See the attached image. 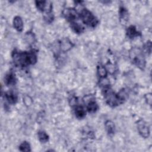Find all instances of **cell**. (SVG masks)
I'll list each match as a JSON object with an SVG mask.
<instances>
[{
    "instance_id": "1",
    "label": "cell",
    "mask_w": 152,
    "mask_h": 152,
    "mask_svg": "<svg viewBox=\"0 0 152 152\" xmlns=\"http://www.w3.org/2000/svg\"><path fill=\"white\" fill-rule=\"evenodd\" d=\"M14 61L20 66H26L33 64L36 62V55L34 52H15L13 55Z\"/></svg>"
},
{
    "instance_id": "2",
    "label": "cell",
    "mask_w": 152,
    "mask_h": 152,
    "mask_svg": "<svg viewBox=\"0 0 152 152\" xmlns=\"http://www.w3.org/2000/svg\"><path fill=\"white\" fill-rule=\"evenodd\" d=\"M81 17L83 21L90 26L94 27L97 23V21L93 16V15L86 9H84L81 11Z\"/></svg>"
},
{
    "instance_id": "3",
    "label": "cell",
    "mask_w": 152,
    "mask_h": 152,
    "mask_svg": "<svg viewBox=\"0 0 152 152\" xmlns=\"http://www.w3.org/2000/svg\"><path fill=\"white\" fill-rule=\"evenodd\" d=\"M105 97L106 102L112 106L117 105L119 103V102H120L117 95L114 94L110 90H106L105 92Z\"/></svg>"
},
{
    "instance_id": "4",
    "label": "cell",
    "mask_w": 152,
    "mask_h": 152,
    "mask_svg": "<svg viewBox=\"0 0 152 152\" xmlns=\"http://www.w3.org/2000/svg\"><path fill=\"white\" fill-rule=\"evenodd\" d=\"M137 127H138V130L140 134L141 135V136L144 138H147L149 135L150 131H149V128L147 125L146 123L145 122H144L143 121H140L138 123Z\"/></svg>"
},
{
    "instance_id": "5",
    "label": "cell",
    "mask_w": 152,
    "mask_h": 152,
    "mask_svg": "<svg viewBox=\"0 0 152 152\" xmlns=\"http://www.w3.org/2000/svg\"><path fill=\"white\" fill-rule=\"evenodd\" d=\"M64 15L67 19L73 22L77 18V14L74 9H66L64 11Z\"/></svg>"
},
{
    "instance_id": "6",
    "label": "cell",
    "mask_w": 152,
    "mask_h": 152,
    "mask_svg": "<svg viewBox=\"0 0 152 152\" xmlns=\"http://www.w3.org/2000/svg\"><path fill=\"white\" fill-rule=\"evenodd\" d=\"M14 27L16 29L17 31L21 32L23 28V23L20 17L17 16L13 20Z\"/></svg>"
},
{
    "instance_id": "7",
    "label": "cell",
    "mask_w": 152,
    "mask_h": 152,
    "mask_svg": "<svg viewBox=\"0 0 152 152\" xmlns=\"http://www.w3.org/2000/svg\"><path fill=\"white\" fill-rule=\"evenodd\" d=\"M119 13L121 23L124 25H125L128 19V14L127 11L124 8H121Z\"/></svg>"
},
{
    "instance_id": "8",
    "label": "cell",
    "mask_w": 152,
    "mask_h": 152,
    "mask_svg": "<svg viewBox=\"0 0 152 152\" xmlns=\"http://www.w3.org/2000/svg\"><path fill=\"white\" fill-rule=\"evenodd\" d=\"M7 100L8 102L11 104H14L16 103L17 101V95L14 93L13 92H8L5 95Z\"/></svg>"
},
{
    "instance_id": "9",
    "label": "cell",
    "mask_w": 152,
    "mask_h": 152,
    "mask_svg": "<svg viewBox=\"0 0 152 152\" xmlns=\"http://www.w3.org/2000/svg\"><path fill=\"white\" fill-rule=\"evenodd\" d=\"M75 113L78 118H83L86 115V111L82 106H77L75 109Z\"/></svg>"
},
{
    "instance_id": "10",
    "label": "cell",
    "mask_w": 152,
    "mask_h": 152,
    "mask_svg": "<svg viewBox=\"0 0 152 152\" xmlns=\"http://www.w3.org/2000/svg\"><path fill=\"white\" fill-rule=\"evenodd\" d=\"M105 127L106 130H107L109 134H112L114 133V131H115V125L111 121H106L105 123Z\"/></svg>"
},
{
    "instance_id": "11",
    "label": "cell",
    "mask_w": 152,
    "mask_h": 152,
    "mask_svg": "<svg viewBox=\"0 0 152 152\" xmlns=\"http://www.w3.org/2000/svg\"><path fill=\"white\" fill-rule=\"evenodd\" d=\"M16 77H15V75L13 74L10 73L6 76L5 82L7 85H13L16 83Z\"/></svg>"
},
{
    "instance_id": "12",
    "label": "cell",
    "mask_w": 152,
    "mask_h": 152,
    "mask_svg": "<svg viewBox=\"0 0 152 152\" xmlns=\"http://www.w3.org/2000/svg\"><path fill=\"white\" fill-rule=\"evenodd\" d=\"M87 108L89 112L93 113V112H95L97 110L98 106H97V103L95 101H90L87 104Z\"/></svg>"
},
{
    "instance_id": "13",
    "label": "cell",
    "mask_w": 152,
    "mask_h": 152,
    "mask_svg": "<svg viewBox=\"0 0 152 152\" xmlns=\"http://www.w3.org/2000/svg\"><path fill=\"white\" fill-rule=\"evenodd\" d=\"M127 33L128 36L130 38H133L138 35V32L137 31L135 27L133 26H130L127 29Z\"/></svg>"
},
{
    "instance_id": "14",
    "label": "cell",
    "mask_w": 152,
    "mask_h": 152,
    "mask_svg": "<svg viewBox=\"0 0 152 152\" xmlns=\"http://www.w3.org/2000/svg\"><path fill=\"white\" fill-rule=\"evenodd\" d=\"M71 47H72L71 43L68 39L63 40L61 42V47L62 50L64 51H67L68 50L70 49Z\"/></svg>"
},
{
    "instance_id": "15",
    "label": "cell",
    "mask_w": 152,
    "mask_h": 152,
    "mask_svg": "<svg viewBox=\"0 0 152 152\" xmlns=\"http://www.w3.org/2000/svg\"><path fill=\"white\" fill-rule=\"evenodd\" d=\"M38 135V138H39V140L42 142V143H47L49 139V137L47 135V134L44 132V131H39L37 134Z\"/></svg>"
},
{
    "instance_id": "16",
    "label": "cell",
    "mask_w": 152,
    "mask_h": 152,
    "mask_svg": "<svg viewBox=\"0 0 152 152\" xmlns=\"http://www.w3.org/2000/svg\"><path fill=\"white\" fill-rule=\"evenodd\" d=\"M19 149L21 151H30V144L26 142L25 141L21 144V145L19 147Z\"/></svg>"
},
{
    "instance_id": "17",
    "label": "cell",
    "mask_w": 152,
    "mask_h": 152,
    "mask_svg": "<svg viewBox=\"0 0 152 152\" xmlns=\"http://www.w3.org/2000/svg\"><path fill=\"white\" fill-rule=\"evenodd\" d=\"M71 27L76 33H81L83 32V27H82V26L78 23H72Z\"/></svg>"
},
{
    "instance_id": "18",
    "label": "cell",
    "mask_w": 152,
    "mask_h": 152,
    "mask_svg": "<svg viewBox=\"0 0 152 152\" xmlns=\"http://www.w3.org/2000/svg\"><path fill=\"white\" fill-rule=\"evenodd\" d=\"M97 71L99 75L101 77H105L106 75H107V71H106V68L104 67H99Z\"/></svg>"
},
{
    "instance_id": "19",
    "label": "cell",
    "mask_w": 152,
    "mask_h": 152,
    "mask_svg": "<svg viewBox=\"0 0 152 152\" xmlns=\"http://www.w3.org/2000/svg\"><path fill=\"white\" fill-rule=\"evenodd\" d=\"M46 5H47L46 1H37L36 2V6L37 7V9L42 11H45Z\"/></svg>"
},
{
    "instance_id": "20",
    "label": "cell",
    "mask_w": 152,
    "mask_h": 152,
    "mask_svg": "<svg viewBox=\"0 0 152 152\" xmlns=\"http://www.w3.org/2000/svg\"><path fill=\"white\" fill-rule=\"evenodd\" d=\"M147 96H146L147 97V99L148 101H149V104H151V94H148L147 95Z\"/></svg>"
}]
</instances>
